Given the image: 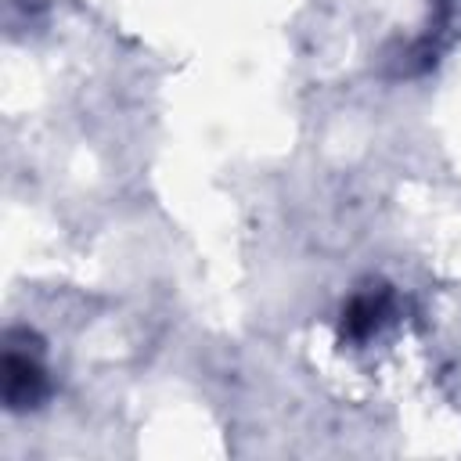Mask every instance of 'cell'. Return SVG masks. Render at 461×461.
I'll list each match as a JSON object with an SVG mask.
<instances>
[{
  "instance_id": "cell-1",
  "label": "cell",
  "mask_w": 461,
  "mask_h": 461,
  "mask_svg": "<svg viewBox=\"0 0 461 461\" xmlns=\"http://www.w3.org/2000/svg\"><path fill=\"white\" fill-rule=\"evenodd\" d=\"M0 382H4V407L22 414L36 411L50 400V371L43 364V339L32 328H7L4 331V357H0Z\"/></svg>"
},
{
  "instance_id": "cell-2",
  "label": "cell",
  "mask_w": 461,
  "mask_h": 461,
  "mask_svg": "<svg viewBox=\"0 0 461 461\" xmlns=\"http://www.w3.org/2000/svg\"><path fill=\"white\" fill-rule=\"evenodd\" d=\"M461 36V0H432L425 29L407 43H389L382 50V76L385 79H414L439 65L447 47Z\"/></svg>"
},
{
  "instance_id": "cell-3",
  "label": "cell",
  "mask_w": 461,
  "mask_h": 461,
  "mask_svg": "<svg viewBox=\"0 0 461 461\" xmlns=\"http://www.w3.org/2000/svg\"><path fill=\"white\" fill-rule=\"evenodd\" d=\"M396 321H400V292L385 281H371L346 299L339 313V342L364 346Z\"/></svg>"
},
{
  "instance_id": "cell-4",
  "label": "cell",
  "mask_w": 461,
  "mask_h": 461,
  "mask_svg": "<svg viewBox=\"0 0 461 461\" xmlns=\"http://www.w3.org/2000/svg\"><path fill=\"white\" fill-rule=\"evenodd\" d=\"M14 4H18L22 11H40V7L47 4V0H14Z\"/></svg>"
}]
</instances>
